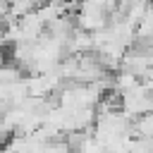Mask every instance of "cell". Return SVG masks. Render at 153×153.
I'll return each instance as SVG.
<instances>
[{
	"label": "cell",
	"instance_id": "obj_1",
	"mask_svg": "<svg viewBox=\"0 0 153 153\" xmlns=\"http://www.w3.org/2000/svg\"><path fill=\"white\" fill-rule=\"evenodd\" d=\"M120 110L134 120L139 115H146V112H153V93L146 91L141 84H136L134 88L120 93Z\"/></svg>",
	"mask_w": 153,
	"mask_h": 153
},
{
	"label": "cell",
	"instance_id": "obj_2",
	"mask_svg": "<svg viewBox=\"0 0 153 153\" xmlns=\"http://www.w3.org/2000/svg\"><path fill=\"white\" fill-rule=\"evenodd\" d=\"M74 29H76V24H74V14H62V17H57V19H53V22L45 24V33H48L50 38L60 41V43H65Z\"/></svg>",
	"mask_w": 153,
	"mask_h": 153
},
{
	"label": "cell",
	"instance_id": "obj_3",
	"mask_svg": "<svg viewBox=\"0 0 153 153\" xmlns=\"http://www.w3.org/2000/svg\"><path fill=\"white\" fill-rule=\"evenodd\" d=\"M129 134H131V136L153 139V112H146V115L134 117V120H131V127H129Z\"/></svg>",
	"mask_w": 153,
	"mask_h": 153
},
{
	"label": "cell",
	"instance_id": "obj_4",
	"mask_svg": "<svg viewBox=\"0 0 153 153\" xmlns=\"http://www.w3.org/2000/svg\"><path fill=\"white\" fill-rule=\"evenodd\" d=\"M136 84H139V79H136L131 72H124V69H120L115 76H110V86H112V91H117V93H124V91L134 88Z\"/></svg>",
	"mask_w": 153,
	"mask_h": 153
},
{
	"label": "cell",
	"instance_id": "obj_5",
	"mask_svg": "<svg viewBox=\"0 0 153 153\" xmlns=\"http://www.w3.org/2000/svg\"><path fill=\"white\" fill-rule=\"evenodd\" d=\"M134 33H136V41H153V5L146 10V14L136 24Z\"/></svg>",
	"mask_w": 153,
	"mask_h": 153
},
{
	"label": "cell",
	"instance_id": "obj_6",
	"mask_svg": "<svg viewBox=\"0 0 153 153\" xmlns=\"http://www.w3.org/2000/svg\"><path fill=\"white\" fill-rule=\"evenodd\" d=\"M74 153H105V146L93 136V134H88L79 146H76V151Z\"/></svg>",
	"mask_w": 153,
	"mask_h": 153
},
{
	"label": "cell",
	"instance_id": "obj_7",
	"mask_svg": "<svg viewBox=\"0 0 153 153\" xmlns=\"http://www.w3.org/2000/svg\"><path fill=\"white\" fill-rule=\"evenodd\" d=\"M129 153H153V139L131 136V141H129Z\"/></svg>",
	"mask_w": 153,
	"mask_h": 153
},
{
	"label": "cell",
	"instance_id": "obj_8",
	"mask_svg": "<svg viewBox=\"0 0 153 153\" xmlns=\"http://www.w3.org/2000/svg\"><path fill=\"white\" fill-rule=\"evenodd\" d=\"M43 153H74L69 146H67V141L60 136V139H53V141H48L45 143V148H43Z\"/></svg>",
	"mask_w": 153,
	"mask_h": 153
},
{
	"label": "cell",
	"instance_id": "obj_9",
	"mask_svg": "<svg viewBox=\"0 0 153 153\" xmlns=\"http://www.w3.org/2000/svg\"><path fill=\"white\" fill-rule=\"evenodd\" d=\"M0 153H7V148H5V146H0Z\"/></svg>",
	"mask_w": 153,
	"mask_h": 153
}]
</instances>
